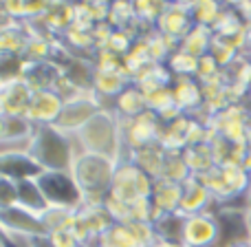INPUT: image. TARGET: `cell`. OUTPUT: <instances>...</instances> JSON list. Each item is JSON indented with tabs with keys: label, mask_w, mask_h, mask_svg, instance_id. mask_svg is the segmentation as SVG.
Listing matches in <instances>:
<instances>
[{
	"label": "cell",
	"mask_w": 251,
	"mask_h": 247,
	"mask_svg": "<svg viewBox=\"0 0 251 247\" xmlns=\"http://www.w3.org/2000/svg\"><path fill=\"white\" fill-rule=\"evenodd\" d=\"M35 126L25 115H2L0 117V139L2 150H26L35 133Z\"/></svg>",
	"instance_id": "obj_11"
},
{
	"label": "cell",
	"mask_w": 251,
	"mask_h": 247,
	"mask_svg": "<svg viewBox=\"0 0 251 247\" xmlns=\"http://www.w3.org/2000/svg\"><path fill=\"white\" fill-rule=\"evenodd\" d=\"M75 139L79 143V150L108 157V159H115L119 164V155H122V148H124L122 119L113 110L101 109L91 122L75 135Z\"/></svg>",
	"instance_id": "obj_3"
},
{
	"label": "cell",
	"mask_w": 251,
	"mask_h": 247,
	"mask_svg": "<svg viewBox=\"0 0 251 247\" xmlns=\"http://www.w3.org/2000/svg\"><path fill=\"white\" fill-rule=\"evenodd\" d=\"M33 86L25 78H11L2 82V95H0V109L2 115H26V109L33 97Z\"/></svg>",
	"instance_id": "obj_13"
},
{
	"label": "cell",
	"mask_w": 251,
	"mask_h": 247,
	"mask_svg": "<svg viewBox=\"0 0 251 247\" xmlns=\"http://www.w3.org/2000/svg\"><path fill=\"white\" fill-rule=\"evenodd\" d=\"M221 243V223L216 214L201 212L185 217L183 225V245L185 247H218Z\"/></svg>",
	"instance_id": "obj_9"
},
{
	"label": "cell",
	"mask_w": 251,
	"mask_h": 247,
	"mask_svg": "<svg viewBox=\"0 0 251 247\" xmlns=\"http://www.w3.org/2000/svg\"><path fill=\"white\" fill-rule=\"evenodd\" d=\"M231 247H251L249 241H245V243H238V245H231Z\"/></svg>",
	"instance_id": "obj_23"
},
{
	"label": "cell",
	"mask_w": 251,
	"mask_h": 247,
	"mask_svg": "<svg viewBox=\"0 0 251 247\" xmlns=\"http://www.w3.org/2000/svg\"><path fill=\"white\" fill-rule=\"evenodd\" d=\"M100 110L101 106L95 97L86 95V93H75L64 102V109H62L55 126L69 135H77Z\"/></svg>",
	"instance_id": "obj_7"
},
{
	"label": "cell",
	"mask_w": 251,
	"mask_h": 247,
	"mask_svg": "<svg viewBox=\"0 0 251 247\" xmlns=\"http://www.w3.org/2000/svg\"><path fill=\"white\" fill-rule=\"evenodd\" d=\"M117 161L101 155L79 150L71 165V174L77 181L79 190L84 194V203L88 205H104L110 196L113 179L117 172Z\"/></svg>",
	"instance_id": "obj_1"
},
{
	"label": "cell",
	"mask_w": 251,
	"mask_h": 247,
	"mask_svg": "<svg viewBox=\"0 0 251 247\" xmlns=\"http://www.w3.org/2000/svg\"><path fill=\"white\" fill-rule=\"evenodd\" d=\"M64 97L55 88H40L33 93L31 104L26 109V119H31L35 126H51L57 122L62 109H64Z\"/></svg>",
	"instance_id": "obj_10"
},
{
	"label": "cell",
	"mask_w": 251,
	"mask_h": 247,
	"mask_svg": "<svg viewBox=\"0 0 251 247\" xmlns=\"http://www.w3.org/2000/svg\"><path fill=\"white\" fill-rule=\"evenodd\" d=\"M124 84H126V78H124V73H119V71L106 69V71H100V73L95 75V88L100 93H106V95H122Z\"/></svg>",
	"instance_id": "obj_18"
},
{
	"label": "cell",
	"mask_w": 251,
	"mask_h": 247,
	"mask_svg": "<svg viewBox=\"0 0 251 247\" xmlns=\"http://www.w3.org/2000/svg\"><path fill=\"white\" fill-rule=\"evenodd\" d=\"M75 135L60 130L55 124L38 126L29 141V155L40 164L42 170H71L77 148H75Z\"/></svg>",
	"instance_id": "obj_2"
},
{
	"label": "cell",
	"mask_w": 251,
	"mask_h": 247,
	"mask_svg": "<svg viewBox=\"0 0 251 247\" xmlns=\"http://www.w3.org/2000/svg\"><path fill=\"white\" fill-rule=\"evenodd\" d=\"M16 205L31 210V212H35V214H42L44 210L49 208L47 199H44V194L35 179L16 181Z\"/></svg>",
	"instance_id": "obj_16"
},
{
	"label": "cell",
	"mask_w": 251,
	"mask_h": 247,
	"mask_svg": "<svg viewBox=\"0 0 251 247\" xmlns=\"http://www.w3.org/2000/svg\"><path fill=\"white\" fill-rule=\"evenodd\" d=\"M44 170L29 155V150H2L0 155V177L25 181V179H38Z\"/></svg>",
	"instance_id": "obj_12"
},
{
	"label": "cell",
	"mask_w": 251,
	"mask_h": 247,
	"mask_svg": "<svg viewBox=\"0 0 251 247\" xmlns=\"http://www.w3.org/2000/svg\"><path fill=\"white\" fill-rule=\"evenodd\" d=\"M245 146H247V150H251V124L247 128V139H245Z\"/></svg>",
	"instance_id": "obj_22"
},
{
	"label": "cell",
	"mask_w": 251,
	"mask_h": 247,
	"mask_svg": "<svg viewBox=\"0 0 251 247\" xmlns=\"http://www.w3.org/2000/svg\"><path fill=\"white\" fill-rule=\"evenodd\" d=\"M0 221H2V230L25 236V239H47L49 236V230L42 223L40 214L31 212L26 208H20V205L0 208Z\"/></svg>",
	"instance_id": "obj_8"
},
{
	"label": "cell",
	"mask_w": 251,
	"mask_h": 247,
	"mask_svg": "<svg viewBox=\"0 0 251 247\" xmlns=\"http://www.w3.org/2000/svg\"><path fill=\"white\" fill-rule=\"evenodd\" d=\"M35 181H38L47 203L53 208L79 210L84 205V194L71 170H44Z\"/></svg>",
	"instance_id": "obj_5"
},
{
	"label": "cell",
	"mask_w": 251,
	"mask_h": 247,
	"mask_svg": "<svg viewBox=\"0 0 251 247\" xmlns=\"http://www.w3.org/2000/svg\"><path fill=\"white\" fill-rule=\"evenodd\" d=\"M159 243L152 223L146 221H113L100 236L97 247H154Z\"/></svg>",
	"instance_id": "obj_6"
},
{
	"label": "cell",
	"mask_w": 251,
	"mask_h": 247,
	"mask_svg": "<svg viewBox=\"0 0 251 247\" xmlns=\"http://www.w3.org/2000/svg\"><path fill=\"white\" fill-rule=\"evenodd\" d=\"M212 192L209 188L201 181L199 177H190L183 183V192H181V208L178 212L185 214V217H194V214L205 212V208L212 201Z\"/></svg>",
	"instance_id": "obj_15"
},
{
	"label": "cell",
	"mask_w": 251,
	"mask_h": 247,
	"mask_svg": "<svg viewBox=\"0 0 251 247\" xmlns=\"http://www.w3.org/2000/svg\"><path fill=\"white\" fill-rule=\"evenodd\" d=\"M154 247H185V245H181V243H163V241H159Z\"/></svg>",
	"instance_id": "obj_21"
},
{
	"label": "cell",
	"mask_w": 251,
	"mask_h": 247,
	"mask_svg": "<svg viewBox=\"0 0 251 247\" xmlns=\"http://www.w3.org/2000/svg\"><path fill=\"white\" fill-rule=\"evenodd\" d=\"M51 247H82L77 234L73 232V227H64V230H55L47 236Z\"/></svg>",
	"instance_id": "obj_20"
},
{
	"label": "cell",
	"mask_w": 251,
	"mask_h": 247,
	"mask_svg": "<svg viewBox=\"0 0 251 247\" xmlns=\"http://www.w3.org/2000/svg\"><path fill=\"white\" fill-rule=\"evenodd\" d=\"M174 102L178 109H192L201 102V88L190 80H183L176 88H174Z\"/></svg>",
	"instance_id": "obj_19"
},
{
	"label": "cell",
	"mask_w": 251,
	"mask_h": 247,
	"mask_svg": "<svg viewBox=\"0 0 251 247\" xmlns=\"http://www.w3.org/2000/svg\"><path fill=\"white\" fill-rule=\"evenodd\" d=\"M181 192H183V183L168 181V179H156L154 188H152V196H150L154 219L163 217V214L178 212V208H181Z\"/></svg>",
	"instance_id": "obj_14"
},
{
	"label": "cell",
	"mask_w": 251,
	"mask_h": 247,
	"mask_svg": "<svg viewBox=\"0 0 251 247\" xmlns=\"http://www.w3.org/2000/svg\"><path fill=\"white\" fill-rule=\"evenodd\" d=\"M152 188H154V179L143 172L134 161H126V164L119 161L113 188H110V199L122 201L126 205H134L150 199Z\"/></svg>",
	"instance_id": "obj_4"
},
{
	"label": "cell",
	"mask_w": 251,
	"mask_h": 247,
	"mask_svg": "<svg viewBox=\"0 0 251 247\" xmlns=\"http://www.w3.org/2000/svg\"><path fill=\"white\" fill-rule=\"evenodd\" d=\"M249 190H251V188H249Z\"/></svg>",
	"instance_id": "obj_24"
},
{
	"label": "cell",
	"mask_w": 251,
	"mask_h": 247,
	"mask_svg": "<svg viewBox=\"0 0 251 247\" xmlns=\"http://www.w3.org/2000/svg\"><path fill=\"white\" fill-rule=\"evenodd\" d=\"M117 109L126 119H132V117H139V115L148 113V100L141 91H137V88H128V91H124L122 95H119Z\"/></svg>",
	"instance_id": "obj_17"
}]
</instances>
